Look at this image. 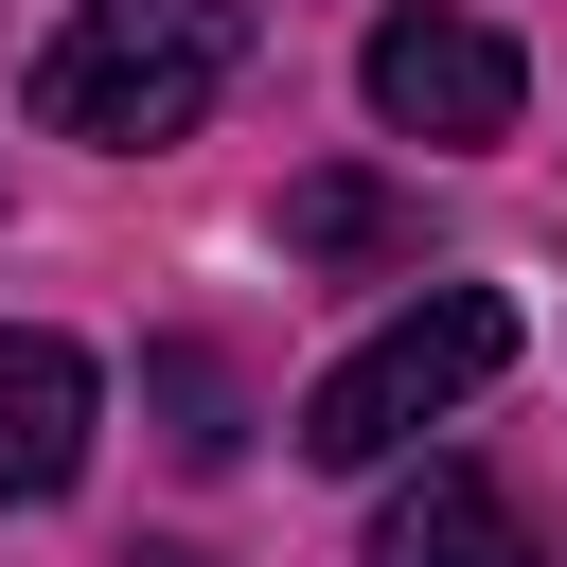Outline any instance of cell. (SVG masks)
<instances>
[{"instance_id": "7a4b0ae2", "label": "cell", "mask_w": 567, "mask_h": 567, "mask_svg": "<svg viewBox=\"0 0 567 567\" xmlns=\"http://www.w3.org/2000/svg\"><path fill=\"white\" fill-rule=\"evenodd\" d=\"M230 89V0H89L35 53V124L53 142H195Z\"/></svg>"}, {"instance_id": "8992f818", "label": "cell", "mask_w": 567, "mask_h": 567, "mask_svg": "<svg viewBox=\"0 0 567 567\" xmlns=\"http://www.w3.org/2000/svg\"><path fill=\"white\" fill-rule=\"evenodd\" d=\"M284 248L301 266H390L408 248V195L390 177H284Z\"/></svg>"}, {"instance_id": "6da1fadb", "label": "cell", "mask_w": 567, "mask_h": 567, "mask_svg": "<svg viewBox=\"0 0 567 567\" xmlns=\"http://www.w3.org/2000/svg\"><path fill=\"white\" fill-rule=\"evenodd\" d=\"M514 372V301L496 284H425L408 319H372L319 390H301V461H337V478H372L390 443H425L443 408H478Z\"/></svg>"}, {"instance_id": "5b68a950", "label": "cell", "mask_w": 567, "mask_h": 567, "mask_svg": "<svg viewBox=\"0 0 567 567\" xmlns=\"http://www.w3.org/2000/svg\"><path fill=\"white\" fill-rule=\"evenodd\" d=\"M372 567H549V549H532L514 478H478V461H425V478L372 514Z\"/></svg>"}, {"instance_id": "3957f363", "label": "cell", "mask_w": 567, "mask_h": 567, "mask_svg": "<svg viewBox=\"0 0 567 567\" xmlns=\"http://www.w3.org/2000/svg\"><path fill=\"white\" fill-rule=\"evenodd\" d=\"M354 89H372V124H390V142H514V106H532L514 35H496V18H461V0H390V18H372V53H354Z\"/></svg>"}, {"instance_id": "277c9868", "label": "cell", "mask_w": 567, "mask_h": 567, "mask_svg": "<svg viewBox=\"0 0 567 567\" xmlns=\"http://www.w3.org/2000/svg\"><path fill=\"white\" fill-rule=\"evenodd\" d=\"M89 425H106V372L35 319H0V496H71L89 478Z\"/></svg>"}]
</instances>
